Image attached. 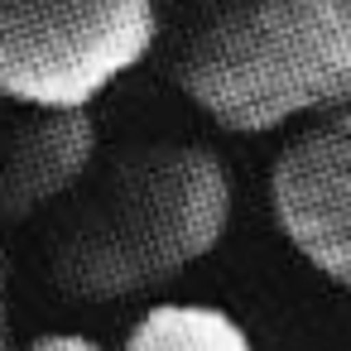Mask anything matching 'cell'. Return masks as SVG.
Returning <instances> with one entry per match:
<instances>
[{"label":"cell","mask_w":351,"mask_h":351,"mask_svg":"<svg viewBox=\"0 0 351 351\" xmlns=\"http://www.w3.org/2000/svg\"><path fill=\"white\" fill-rule=\"evenodd\" d=\"M20 351H106V346L97 337H87V332H44Z\"/></svg>","instance_id":"7"},{"label":"cell","mask_w":351,"mask_h":351,"mask_svg":"<svg viewBox=\"0 0 351 351\" xmlns=\"http://www.w3.org/2000/svg\"><path fill=\"white\" fill-rule=\"evenodd\" d=\"M178 92L226 135L351 106V0H226L173 58Z\"/></svg>","instance_id":"2"},{"label":"cell","mask_w":351,"mask_h":351,"mask_svg":"<svg viewBox=\"0 0 351 351\" xmlns=\"http://www.w3.org/2000/svg\"><path fill=\"white\" fill-rule=\"evenodd\" d=\"M236 207L217 149L154 140L111 154L53 241V279L77 298H135L207 260Z\"/></svg>","instance_id":"1"},{"label":"cell","mask_w":351,"mask_h":351,"mask_svg":"<svg viewBox=\"0 0 351 351\" xmlns=\"http://www.w3.org/2000/svg\"><path fill=\"white\" fill-rule=\"evenodd\" d=\"M159 39L154 0H0V97L87 111Z\"/></svg>","instance_id":"3"},{"label":"cell","mask_w":351,"mask_h":351,"mask_svg":"<svg viewBox=\"0 0 351 351\" xmlns=\"http://www.w3.org/2000/svg\"><path fill=\"white\" fill-rule=\"evenodd\" d=\"M97 164V121L87 111H39L0 154V217H34L82 188Z\"/></svg>","instance_id":"5"},{"label":"cell","mask_w":351,"mask_h":351,"mask_svg":"<svg viewBox=\"0 0 351 351\" xmlns=\"http://www.w3.org/2000/svg\"><path fill=\"white\" fill-rule=\"evenodd\" d=\"M269 212L284 241L351 293V106L303 125L269 169Z\"/></svg>","instance_id":"4"},{"label":"cell","mask_w":351,"mask_h":351,"mask_svg":"<svg viewBox=\"0 0 351 351\" xmlns=\"http://www.w3.org/2000/svg\"><path fill=\"white\" fill-rule=\"evenodd\" d=\"M125 351H255V346L250 332L221 308L159 303L130 327Z\"/></svg>","instance_id":"6"}]
</instances>
